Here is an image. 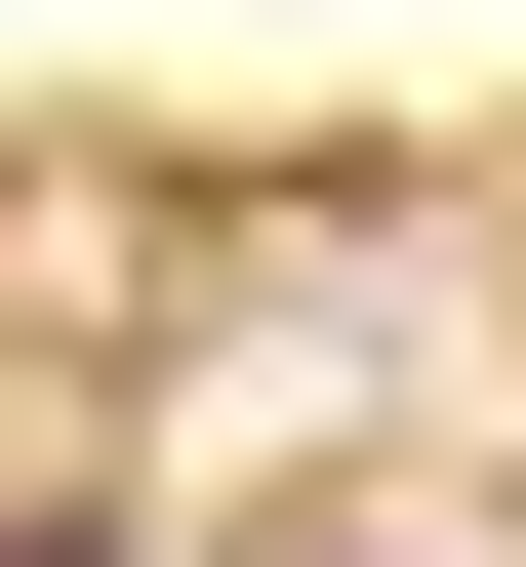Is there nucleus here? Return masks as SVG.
<instances>
[{
  "label": "nucleus",
  "mask_w": 526,
  "mask_h": 567,
  "mask_svg": "<svg viewBox=\"0 0 526 567\" xmlns=\"http://www.w3.org/2000/svg\"><path fill=\"white\" fill-rule=\"evenodd\" d=\"M0 567H122V527H0Z\"/></svg>",
  "instance_id": "f257e3e1"
}]
</instances>
